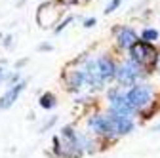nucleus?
Listing matches in <instances>:
<instances>
[{
  "label": "nucleus",
  "mask_w": 160,
  "mask_h": 158,
  "mask_svg": "<svg viewBox=\"0 0 160 158\" xmlns=\"http://www.w3.org/2000/svg\"><path fill=\"white\" fill-rule=\"evenodd\" d=\"M120 2H122V0H111V2L107 4V8H105V13H111V12H114V10L120 6Z\"/></svg>",
  "instance_id": "nucleus-15"
},
{
  "label": "nucleus",
  "mask_w": 160,
  "mask_h": 158,
  "mask_svg": "<svg viewBox=\"0 0 160 158\" xmlns=\"http://www.w3.org/2000/svg\"><path fill=\"white\" fill-rule=\"evenodd\" d=\"M156 69L160 71V52H158V59H156Z\"/></svg>",
  "instance_id": "nucleus-23"
},
{
  "label": "nucleus",
  "mask_w": 160,
  "mask_h": 158,
  "mask_svg": "<svg viewBox=\"0 0 160 158\" xmlns=\"http://www.w3.org/2000/svg\"><path fill=\"white\" fill-rule=\"evenodd\" d=\"M97 63H99V69H101V74H103V78H105V80H111V78L112 76H116V67H114V63L111 61V59L109 57H99L97 59Z\"/></svg>",
  "instance_id": "nucleus-11"
},
{
  "label": "nucleus",
  "mask_w": 160,
  "mask_h": 158,
  "mask_svg": "<svg viewBox=\"0 0 160 158\" xmlns=\"http://www.w3.org/2000/svg\"><path fill=\"white\" fill-rule=\"evenodd\" d=\"M128 101L132 103V107L135 111H143L149 103H151V97H152V90L147 84H137L133 86L128 93Z\"/></svg>",
  "instance_id": "nucleus-2"
},
{
  "label": "nucleus",
  "mask_w": 160,
  "mask_h": 158,
  "mask_svg": "<svg viewBox=\"0 0 160 158\" xmlns=\"http://www.w3.org/2000/svg\"><path fill=\"white\" fill-rule=\"evenodd\" d=\"M2 80H10V74L4 69H0V82H2Z\"/></svg>",
  "instance_id": "nucleus-18"
},
{
  "label": "nucleus",
  "mask_w": 160,
  "mask_h": 158,
  "mask_svg": "<svg viewBox=\"0 0 160 158\" xmlns=\"http://www.w3.org/2000/svg\"><path fill=\"white\" fill-rule=\"evenodd\" d=\"M90 128L95 131V133H101V135H107V137H116V130L112 126V120L107 116H101V114H95L90 118Z\"/></svg>",
  "instance_id": "nucleus-6"
},
{
  "label": "nucleus",
  "mask_w": 160,
  "mask_h": 158,
  "mask_svg": "<svg viewBox=\"0 0 160 158\" xmlns=\"http://www.w3.org/2000/svg\"><path fill=\"white\" fill-rule=\"evenodd\" d=\"M116 40H118V46L120 48H126V50H132L139 40H137V34L133 29L130 27H122L118 31V36H116Z\"/></svg>",
  "instance_id": "nucleus-8"
},
{
  "label": "nucleus",
  "mask_w": 160,
  "mask_h": 158,
  "mask_svg": "<svg viewBox=\"0 0 160 158\" xmlns=\"http://www.w3.org/2000/svg\"><path fill=\"white\" fill-rule=\"evenodd\" d=\"M109 118L112 120V126H114L116 133H130L133 130L132 116H128V114H114V112H111Z\"/></svg>",
  "instance_id": "nucleus-9"
},
{
  "label": "nucleus",
  "mask_w": 160,
  "mask_h": 158,
  "mask_svg": "<svg viewBox=\"0 0 160 158\" xmlns=\"http://www.w3.org/2000/svg\"><path fill=\"white\" fill-rule=\"evenodd\" d=\"M154 130H156V131H160V124H156V126H154Z\"/></svg>",
  "instance_id": "nucleus-24"
},
{
  "label": "nucleus",
  "mask_w": 160,
  "mask_h": 158,
  "mask_svg": "<svg viewBox=\"0 0 160 158\" xmlns=\"http://www.w3.org/2000/svg\"><path fill=\"white\" fill-rule=\"evenodd\" d=\"M59 17V10H55V4L53 2H44L42 6L38 8L36 12V21L40 27H52Z\"/></svg>",
  "instance_id": "nucleus-5"
},
{
  "label": "nucleus",
  "mask_w": 160,
  "mask_h": 158,
  "mask_svg": "<svg viewBox=\"0 0 160 158\" xmlns=\"http://www.w3.org/2000/svg\"><path fill=\"white\" fill-rule=\"evenodd\" d=\"M156 38H158V31H156V29H145V31L141 32V40L147 42V44H152Z\"/></svg>",
  "instance_id": "nucleus-14"
},
{
  "label": "nucleus",
  "mask_w": 160,
  "mask_h": 158,
  "mask_svg": "<svg viewBox=\"0 0 160 158\" xmlns=\"http://www.w3.org/2000/svg\"><path fill=\"white\" fill-rule=\"evenodd\" d=\"M86 82V78H84V72L82 71H72L67 74V84L71 90H80V86H82Z\"/></svg>",
  "instance_id": "nucleus-12"
},
{
  "label": "nucleus",
  "mask_w": 160,
  "mask_h": 158,
  "mask_svg": "<svg viewBox=\"0 0 160 158\" xmlns=\"http://www.w3.org/2000/svg\"><path fill=\"white\" fill-rule=\"evenodd\" d=\"M139 72H141V65L135 63L133 59H130L128 63L118 67L116 78H118V82L124 84V86H135V78L139 76Z\"/></svg>",
  "instance_id": "nucleus-3"
},
{
  "label": "nucleus",
  "mask_w": 160,
  "mask_h": 158,
  "mask_svg": "<svg viewBox=\"0 0 160 158\" xmlns=\"http://www.w3.org/2000/svg\"><path fill=\"white\" fill-rule=\"evenodd\" d=\"M84 78H86V82L93 88H101L103 82H105V78L101 74V69H99V63H97V59L95 61H88L86 67H84Z\"/></svg>",
  "instance_id": "nucleus-7"
},
{
  "label": "nucleus",
  "mask_w": 160,
  "mask_h": 158,
  "mask_svg": "<svg viewBox=\"0 0 160 158\" xmlns=\"http://www.w3.org/2000/svg\"><path fill=\"white\" fill-rule=\"evenodd\" d=\"M72 19H74L72 15H69V17H65V21H61V23H59V27H55V32H61V31H63V29H65V27H67V25H69V23L72 21Z\"/></svg>",
  "instance_id": "nucleus-16"
},
{
  "label": "nucleus",
  "mask_w": 160,
  "mask_h": 158,
  "mask_svg": "<svg viewBox=\"0 0 160 158\" xmlns=\"http://www.w3.org/2000/svg\"><path fill=\"white\" fill-rule=\"evenodd\" d=\"M57 2L63 6H69V4H78V0H57Z\"/></svg>",
  "instance_id": "nucleus-19"
},
{
  "label": "nucleus",
  "mask_w": 160,
  "mask_h": 158,
  "mask_svg": "<svg viewBox=\"0 0 160 158\" xmlns=\"http://www.w3.org/2000/svg\"><path fill=\"white\" fill-rule=\"evenodd\" d=\"M23 88H25V82H19V84L12 86V88L2 95V97H0V109H8V107H12V105H13V101H17L19 93L23 91Z\"/></svg>",
  "instance_id": "nucleus-10"
},
{
  "label": "nucleus",
  "mask_w": 160,
  "mask_h": 158,
  "mask_svg": "<svg viewBox=\"0 0 160 158\" xmlns=\"http://www.w3.org/2000/svg\"><path fill=\"white\" fill-rule=\"evenodd\" d=\"M130 55L135 63L139 65H145V67H156V59H158V52L154 50L152 44H147V42H137L132 50H130Z\"/></svg>",
  "instance_id": "nucleus-1"
},
{
  "label": "nucleus",
  "mask_w": 160,
  "mask_h": 158,
  "mask_svg": "<svg viewBox=\"0 0 160 158\" xmlns=\"http://www.w3.org/2000/svg\"><path fill=\"white\" fill-rule=\"evenodd\" d=\"M55 120H57V118H55V116H52V118H50V120H48V122H46V124L42 126V130H40V131H44V130H48V128H52V126L55 124Z\"/></svg>",
  "instance_id": "nucleus-17"
},
{
  "label": "nucleus",
  "mask_w": 160,
  "mask_h": 158,
  "mask_svg": "<svg viewBox=\"0 0 160 158\" xmlns=\"http://www.w3.org/2000/svg\"><path fill=\"white\" fill-rule=\"evenodd\" d=\"M12 40H13L12 36H6V38H4V46H6V48H10V46H12Z\"/></svg>",
  "instance_id": "nucleus-21"
},
{
  "label": "nucleus",
  "mask_w": 160,
  "mask_h": 158,
  "mask_svg": "<svg viewBox=\"0 0 160 158\" xmlns=\"http://www.w3.org/2000/svg\"><path fill=\"white\" fill-rule=\"evenodd\" d=\"M109 101H111V112H114V114H128V116H132V112L135 111L132 107V103L128 101V95L126 93H118L116 90L109 91Z\"/></svg>",
  "instance_id": "nucleus-4"
},
{
  "label": "nucleus",
  "mask_w": 160,
  "mask_h": 158,
  "mask_svg": "<svg viewBox=\"0 0 160 158\" xmlns=\"http://www.w3.org/2000/svg\"><path fill=\"white\" fill-rule=\"evenodd\" d=\"M38 50H42V52H46V50H48V52H50V50H52V46H50V44H40V46H38Z\"/></svg>",
  "instance_id": "nucleus-22"
},
{
  "label": "nucleus",
  "mask_w": 160,
  "mask_h": 158,
  "mask_svg": "<svg viewBox=\"0 0 160 158\" xmlns=\"http://www.w3.org/2000/svg\"><path fill=\"white\" fill-rule=\"evenodd\" d=\"M40 107L42 109H53L55 107V95L53 93H44L40 97Z\"/></svg>",
  "instance_id": "nucleus-13"
},
{
  "label": "nucleus",
  "mask_w": 160,
  "mask_h": 158,
  "mask_svg": "<svg viewBox=\"0 0 160 158\" xmlns=\"http://www.w3.org/2000/svg\"><path fill=\"white\" fill-rule=\"evenodd\" d=\"M93 25H95V17L86 19V21H84V27H88V29H90V27H93Z\"/></svg>",
  "instance_id": "nucleus-20"
}]
</instances>
